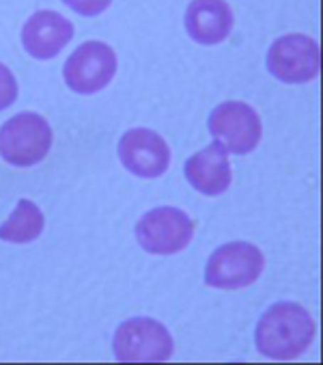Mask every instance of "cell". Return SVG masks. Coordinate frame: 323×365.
Returning <instances> with one entry per match:
<instances>
[{"instance_id":"cell-9","label":"cell","mask_w":323,"mask_h":365,"mask_svg":"<svg viewBox=\"0 0 323 365\" xmlns=\"http://www.w3.org/2000/svg\"><path fill=\"white\" fill-rule=\"evenodd\" d=\"M121 165L142 180L162 178L171 167V148L157 132L149 128L127 130L117 148Z\"/></svg>"},{"instance_id":"cell-12","label":"cell","mask_w":323,"mask_h":365,"mask_svg":"<svg viewBox=\"0 0 323 365\" xmlns=\"http://www.w3.org/2000/svg\"><path fill=\"white\" fill-rule=\"evenodd\" d=\"M235 24L233 9L226 0H192L186 9V31L203 46L222 43Z\"/></svg>"},{"instance_id":"cell-15","label":"cell","mask_w":323,"mask_h":365,"mask_svg":"<svg viewBox=\"0 0 323 365\" xmlns=\"http://www.w3.org/2000/svg\"><path fill=\"white\" fill-rule=\"evenodd\" d=\"M63 3L80 16L95 18L112 5V0H63Z\"/></svg>"},{"instance_id":"cell-4","label":"cell","mask_w":323,"mask_h":365,"mask_svg":"<svg viewBox=\"0 0 323 365\" xmlns=\"http://www.w3.org/2000/svg\"><path fill=\"white\" fill-rule=\"evenodd\" d=\"M265 268V257L250 242H226L218 247L207 266L205 283L216 289H241L253 285Z\"/></svg>"},{"instance_id":"cell-14","label":"cell","mask_w":323,"mask_h":365,"mask_svg":"<svg viewBox=\"0 0 323 365\" xmlns=\"http://www.w3.org/2000/svg\"><path fill=\"white\" fill-rule=\"evenodd\" d=\"M18 81L14 76V71L0 63V110L9 108L16 100H18Z\"/></svg>"},{"instance_id":"cell-8","label":"cell","mask_w":323,"mask_h":365,"mask_svg":"<svg viewBox=\"0 0 323 365\" xmlns=\"http://www.w3.org/2000/svg\"><path fill=\"white\" fill-rule=\"evenodd\" d=\"M209 132L224 148L237 156L250 154L261 143V119L246 102H224L209 115Z\"/></svg>"},{"instance_id":"cell-10","label":"cell","mask_w":323,"mask_h":365,"mask_svg":"<svg viewBox=\"0 0 323 365\" xmlns=\"http://www.w3.org/2000/svg\"><path fill=\"white\" fill-rule=\"evenodd\" d=\"M71 39L73 24L56 11H37L22 26V46L37 61L58 56Z\"/></svg>"},{"instance_id":"cell-1","label":"cell","mask_w":323,"mask_h":365,"mask_svg":"<svg viewBox=\"0 0 323 365\" xmlns=\"http://www.w3.org/2000/svg\"><path fill=\"white\" fill-rule=\"evenodd\" d=\"M317 333L308 309L297 303H276L259 320L255 331L257 350L272 361L300 359L312 344Z\"/></svg>"},{"instance_id":"cell-7","label":"cell","mask_w":323,"mask_h":365,"mask_svg":"<svg viewBox=\"0 0 323 365\" xmlns=\"http://www.w3.org/2000/svg\"><path fill=\"white\" fill-rule=\"evenodd\" d=\"M117 74V54L104 41H85L78 46L63 67L65 85L80 96H91L110 85Z\"/></svg>"},{"instance_id":"cell-2","label":"cell","mask_w":323,"mask_h":365,"mask_svg":"<svg viewBox=\"0 0 323 365\" xmlns=\"http://www.w3.org/2000/svg\"><path fill=\"white\" fill-rule=\"evenodd\" d=\"M52 143V128L37 113H20L0 128V156L11 167L26 169L43 163Z\"/></svg>"},{"instance_id":"cell-6","label":"cell","mask_w":323,"mask_h":365,"mask_svg":"<svg viewBox=\"0 0 323 365\" xmlns=\"http://www.w3.org/2000/svg\"><path fill=\"white\" fill-rule=\"evenodd\" d=\"M194 238V221L177 207H155L136 225L138 245L151 255L181 253Z\"/></svg>"},{"instance_id":"cell-3","label":"cell","mask_w":323,"mask_h":365,"mask_svg":"<svg viewBox=\"0 0 323 365\" xmlns=\"http://www.w3.org/2000/svg\"><path fill=\"white\" fill-rule=\"evenodd\" d=\"M119 363H162L173 356L175 344L169 329L153 318L125 320L112 339Z\"/></svg>"},{"instance_id":"cell-5","label":"cell","mask_w":323,"mask_h":365,"mask_svg":"<svg viewBox=\"0 0 323 365\" xmlns=\"http://www.w3.org/2000/svg\"><path fill=\"white\" fill-rule=\"evenodd\" d=\"M268 69L274 78L287 85H304L319 76L321 50L319 43L302 33L278 37L265 56Z\"/></svg>"},{"instance_id":"cell-13","label":"cell","mask_w":323,"mask_h":365,"mask_svg":"<svg viewBox=\"0 0 323 365\" xmlns=\"http://www.w3.org/2000/svg\"><path fill=\"white\" fill-rule=\"evenodd\" d=\"M46 227V216L37 203L31 199H20L11 216L0 225V240L11 245H28L35 242Z\"/></svg>"},{"instance_id":"cell-11","label":"cell","mask_w":323,"mask_h":365,"mask_svg":"<svg viewBox=\"0 0 323 365\" xmlns=\"http://www.w3.org/2000/svg\"><path fill=\"white\" fill-rule=\"evenodd\" d=\"M186 180L194 190L207 197H218L233 182L231 160L222 143L213 140L203 152H196L186 163Z\"/></svg>"}]
</instances>
